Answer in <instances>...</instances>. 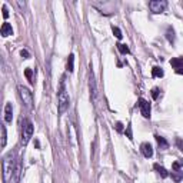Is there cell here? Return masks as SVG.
Listing matches in <instances>:
<instances>
[{"label":"cell","mask_w":183,"mask_h":183,"mask_svg":"<svg viewBox=\"0 0 183 183\" xmlns=\"http://www.w3.org/2000/svg\"><path fill=\"white\" fill-rule=\"evenodd\" d=\"M69 104H70V97H69V93L66 90V85H64V79L60 82V87H59V92H57V109H59V113L62 114L64 112L69 109Z\"/></svg>","instance_id":"obj_1"},{"label":"cell","mask_w":183,"mask_h":183,"mask_svg":"<svg viewBox=\"0 0 183 183\" xmlns=\"http://www.w3.org/2000/svg\"><path fill=\"white\" fill-rule=\"evenodd\" d=\"M15 153H7L4 157H3V182L9 183V180L13 177L15 173Z\"/></svg>","instance_id":"obj_2"},{"label":"cell","mask_w":183,"mask_h":183,"mask_svg":"<svg viewBox=\"0 0 183 183\" xmlns=\"http://www.w3.org/2000/svg\"><path fill=\"white\" fill-rule=\"evenodd\" d=\"M17 90H19V95H20V99H22L23 104L27 107V109H29V110H32V109H33V96H32V92H30L27 87H24L23 85H19V86H17Z\"/></svg>","instance_id":"obj_3"},{"label":"cell","mask_w":183,"mask_h":183,"mask_svg":"<svg viewBox=\"0 0 183 183\" xmlns=\"http://www.w3.org/2000/svg\"><path fill=\"white\" fill-rule=\"evenodd\" d=\"M33 132H34V126L30 120H24V126H23V132H22V143L27 144L30 137L33 136Z\"/></svg>","instance_id":"obj_4"},{"label":"cell","mask_w":183,"mask_h":183,"mask_svg":"<svg viewBox=\"0 0 183 183\" xmlns=\"http://www.w3.org/2000/svg\"><path fill=\"white\" fill-rule=\"evenodd\" d=\"M167 7V1L165 0H153V1H149V9H150L152 13L155 15H159V13H163Z\"/></svg>","instance_id":"obj_5"},{"label":"cell","mask_w":183,"mask_h":183,"mask_svg":"<svg viewBox=\"0 0 183 183\" xmlns=\"http://www.w3.org/2000/svg\"><path fill=\"white\" fill-rule=\"evenodd\" d=\"M139 107H140V113H142V116L144 119H150L152 107H150V103L146 99H143V97L139 99Z\"/></svg>","instance_id":"obj_6"},{"label":"cell","mask_w":183,"mask_h":183,"mask_svg":"<svg viewBox=\"0 0 183 183\" xmlns=\"http://www.w3.org/2000/svg\"><path fill=\"white\" fill-rule=\"evenodd\" d=\"M89 89H90V99L95 102L96 100V95H97V89H96V80L93 73L90 72V77H89Z\"/></svg>","instance_id":"obj_7"},{"label":"cell","mask_w":183,"mask_h":183,"mask_svg":"<svg viewBox=\"0 0 183 183\" xmlns=\"http://www.w3.org/2000/svg\"><path fill=\"white\" fill-rule=\"evenodd\" d=\"M140 152L143 153V156L146 159H150L153 156V147H152V144L149 142H144V143L140 144Z\"/></svg>","instance_id":"obj_8"},{"label":"cell","mask_w":183,"mask_h":183,"mask_svg":"<svg viewBox=\"0 0 183 183\" xmlns=\"http://www.w3.org/2000/svg\"><path fill=\"white\" fill-rule=\"evenodd\" d=\"M22 170H23V165H22V162L19 160L16 163V167H15V173H13V182L15 183H19L20 176H22Z\"/></svg>","instance_id":"obj_9"},{"label":"cell","mask_w":183,"mask_h":183,"mask_svg":"<svg viewBox=\"0 0 183 183\" xmlns=\"http://www.w3.org/2000/svg\"><path fill=\"white\" fill-rule=\"evenodd\" d=\"M0 33H1V36L3 37H7V36H12L13 34V29H12V24L7 23V22H4V23L1 24V29H0Z\"/></svg>","instance_id":"obj_10"},{"label":"cell","mask_w":183,"mask_h":183,"mask_svg":"<svg viewBox=\"0 0 183 183\" xmlns=\"http://www.w3.org/2000/svg\"><path fill=\"white\" fill-rule=\"evenodd\" d=\"M12 119H13V106H12V103H6V106H4V120L7 123H10Z\"/></svg>","instance_id":"obj_11"},{"label":"cell","mask_w":183,"mask_h":183,"mask_svg":"<svg viewBox=\"0 0 183 183\" xmlns=\"http://www.w3.org/2000/svg\"><path fill=\"white\" fill-rule=\"evenodd\" d=\"M155 139H156V142H157V146H159L160 150H166V149H169V142H167L163 136L156 135L155 136Z\"/></svg>","instance_id":"obj_12"},{"label":"cell","mask_w":183,"mask_h":183,"mask_svg":"<svg viewBox=\"0 0 183 183\" xmlns=\"http://www.w3.org/2000/svg\"><path fill=\"white\" fill-rule=\"evenodd\" d=\"M170 176H172V180L175 183H180L183 180V170H173Z\"/></svg>","instance_id":"obj_13"},{"label":"cell","mask_w":183,"mask_h":183,"mask_svg":"<svg viewBox=\"0 0 183 183\" xmlns=\"http://www.w3.org/2000/svg\"><path fill=\"white\" fill-rule=\"evenodd\" d=\"M166 39L169 40V43L175 44L176 36H175V30H173V27H172V26H169V27L166 29Z\"/></svg>","instance_id":"obj_14"},{"label":"cell","mask_w":183,"mask_h":183,"mask_svg":"<svg viewBox=\"0 0 183 183\" xmlns=\"http://www.w3.org/2000/svg\"><path fill=\"white\" fill-rule=\"evenodd\" d=\"M153 169H155V170H156V172H157V173H159V175L162 176L163 179H166L167 176H169L167 170H166V169H165L163 166H160L159 163H155V165H153Z\"/></svg>","instance_id":"obj_15"},{"label":"cell","mask_w":183,"mask_h":183,"mask_svg":"<svg viewBox=\"0 0 183 183\" xmlns=\"http://www.w3.org/2000/svg\"><path fill=\"white\" fill-rule=\"evenodd\" d=\"M170 64L172 67H175L176 70L183 67V57H175V59H170Z\"/></svg>","instance_id":"obj_16"},{"label":"cell","mask_w":183,"mask_h":183,"mask_svg":"<svg viewBox=\"0 0 183 183\" xmlns=\"http://www.w3.org/2000/svg\"><path fill=\"white\" fill-rule=\"evenodd\" d=\"M152 76H153V77H163V76H165V72H163L162 67L155 66V67L152 69Z\"/></svg>","instance_id":"obj_17"},{"label":"cell","mask_w":183,"mask_h":183,"mask_svg":"<svg viewBox=\"0 0 183 183\" xmlns=\"http://www.w3.org/2000/svg\"><path fill=\"white\" fill-rule=\"evenodd\" d=\"M67 72H70L72 73L73 70H74V55H69V59H67Z\"/></svg>","instance_id":"obj_18"},{"label":"cell","mask_w":183,"mask_h":183,"mask_svg":"<svg viewBox=\"0 0 183 183\" xmlns=\"http://www.w3.org/2000/svg\"><path fill=\"white\" fill-rule=\"evenodd\" d=\"M116 46H117V49H119L120 53H123V55H129V53H130V49L128 47V44H123V43H117Z\"/></svg>","instance_id":"obj_19"},{"label":"cell","mask_w":183,"mask_h":183,"mask_svg":"<svg viewBox=\"0 0 183 183\" xmlns=\"http://www.w3.org/2000/svg\"><path fill=\"white\" fill-rule=\"evenodd\" d=\"M24 76L27 77V80L30 82V85H34V80H33V70L32 69H24Z\"/></svg>","instance_id":"obj_20"},{"label":"cell","mask_w":183,"mask_h":183,"mask_svg":"<svg viewBox=\"0 0 183 183\" xmlns=\"http://www.w3.org/2000/svg\"><path fill=\"white\" fill-rule=\"evenodd\" d=\"M7 143V133H6V126H1V147H4Z\"/></svg>","instance_id":"obj_21"},{"label":"cell","mask_w":183,"mask_h":183,"mask_svg":"<svg viewBox=\"0 0 183 183\" xmlns=\"http://www.w3.org/2000/svg\"><path fill=\"white\" fill-rule=\"evenodd\" d=\"M183 167V159H179L177 162H175L173 165H172V169L173 170H182Z\"/></svg>","instance_id":"obj_22"},{"label":"cell","mask_w":183,"mask_h":183,"mask_svg":"<svg viewBox=\"0 0 183 183\" xmlns=\"http://www.w3.org/2000/svg\"><path fill=\"white\" fill-rule=\"evenodd\" d=\"M112 32H113V34H114V36H116L119 40L123 37V34H122V32H120V29H119V27H116V26H113V27H112Z\"/></svg>","instance_id":"obj_23"},{"label":"cell","mask_w":183,"mask_h":183,"mask_svg":"<svg viewBox=\"0 0 183 183\" xmlns=\"http://www.w3.org/2000/svg\"><path fill=\"white\" fill-rule=\"evenodd\" d=\"M159 93H160V90H159V87H153L152 89V97L156 100L157 97H159Z\"/></svg>","instance_id":"obj_24"},{"label":"cell","mask_w":183,"mask_h":183,"mask_svg":"<svg viewBox=\"0 0 183 183\" xmlns=\"http://www.w3.org/2000/svg\"><path fill=\"white\" fill-rule=\"evenodd\" d=\"M176 146H177V149L180 152H183V140L180 137H176Z\"/></svg>","instance_id":"obj_25"},{"label":"cell","mask_w":183,"mask_h":183,"mask_svg":"<svg viewBox=\"0 0 183 183\" xmlns=\"http://www.w3.org/2000/svg\"><path fill=\"white\" fill-rule=\"evenodd\" d=\"M20 56H22L23 59H30V53H29L26 49H22V50H20Z\"/></svg>","instance_id":"obj_26"},{"label":"cell","mask_w":183,"mask_h":183,"mask_svg":"<svg viewBox=\"0 0 183 183\" xmlns=\"http://www.w3.org/2000/svg\"><path fill=\"white\" fill-rule=\"evenodd\" d=\"M114 128H116V130H117L119 133H122V132H123V123H122V122H116V126H114Z\"/></svg>","instance_id":"obj_27"},{"label":"cell","mask_w":183,"mask_h":183,"mask_svg":"<svg viewBox=\"0 0 183 183\" xmlns=\"http://www.w3.org/2000/svg\"><path fill=\"white\" fill-rule=\"evenodd\" d=\"M1 12H3V13H1V15H3V17H4V19H7V17H9L7 7H6V6H3V7H1Z\"/></svg>","instance_id":"obj_28"},{"label":"cell","mask_w":183,"mask_h":183,"mask_svg":"<svg viewBox=\"0 0 183 183\" xmlns=\"http://www.w3.org/2000/svg\"><path fill=\"white\" fill-rule=\"evenodd\" d=\"M126 133H128V137L130 139V140H132V139H133V135H132V128H130V126H128V130H126Z\"/></svg>","instance_id":"obj_29"},{"label":"cell","mask_w":183,"mask_h":183,"mask_svg":"<svg viewBox=\"0 0 183 183\" xmlns=\"http://www.w3.org/2000/svg\"><path fill=\"white\" fill-rule=\"evenodd\" d=\"M176 73H179V74H183V67H180V69H177V70H176Z\"/></svg>","instance_id":"obj_30"},{"label":"cell","mask_w":183,"mask_h":183,"mask_svg":"<svg viewBox=\"0 0 183 183\" xmlns=\"http://www.w3.org/2000/svg\"><path fill=\"white\" fill-rule=\"evenodd\" d=\"M34 144H36V147H37V149H39V147H40V143H39V140H37V139L34 140Z\"/></svg>","instance_id":"obj_31"}]
</instances>
